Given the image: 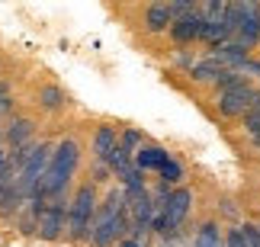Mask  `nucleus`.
Segmentation results:
<instances>
[{"instance_id": "1", "label": "nucleus", "mask_w": 260, "mask_h": 247, "mask_svg": "<svg viewBox=\"0 0 260 247\" xmlns=\"http://www.w3.org/2000/svg\"><path fill=\"white\" fill-rule=\"evenodd\" d=\"M77 161H81V151H77L74 142H61V145H58L55 154H52V164H48V173L42 177V183H39V190H36V202H42V199H48V196L61 193L64 183H68V177L74 173Z\"/></svg>"}, {"instance_id": "2", "label": "nucleus", "mask_w": 260, "mask_h": 247, "mask_svg": "<svg viewBox=\"0 0 260 247\" xmlns=\"http://www.w3.org/2000/svg\"><path fill=\"white\" fill-rule=\"evenodd\" d=\"M125 234V196L122 193H109V199L100 205L96 219H93V231L90 241L96 247H109L116 238Z\"/></svg>"}, {"instance_id": "3", "label": "nucleus", "mask_w": 260, "mask_h": 247, "mask_svg": "<svg viewBox=\"0 0 260 247\" xmlns=\"http://www.w3.org/2000/svg\"><path fill=\"white\" fill-rule=\"evenodd\" d=\"M48 164H52V151H48V145H39L36 154L29 157L23 167H19L16 190L23 193V199H29V196L36 199V190H39V183H42V177L48 173Z\"/></svg>"}, {"instance_id": "4", "label": "nucleus", "mask_w": 260, "mask_h": 247, "mask_svg": "<svg viewBox=\"0 0 260 247\" xmlns=\"http://www.w3.org/2000/svg\"><path fill=\"white\" fill-rule=\"evenodd\" d=\"M93 186H81L74 196V202H71V209H68V225H71V234L74 238H87V231H93L90 228V219H96L93 215Z\"/></svg>"}, {"instance_id": "5", "label": "nucleus", "mask_w": 260, "mask_h": 247, "mask_svg": "<svg viewBox=\"0 0 260 247\" xmlns=\"http://www.w3.org/2000/svg\"><path fill=\"white\" fill-rule=\"evenodd\" d=\"M64 222H68V215L61 205H42V209H36V231L45 241H55L64 231Z\"/></svg>"}, {"instance_id": "6", "label": "nucleus", "mask_w": 260, "mask_h": 247, "mask_svg": "<svg viewBox=\"0 0 260 247\" xmlns=\"http://www.w3.org/2000/svg\"><path fill=\"white\" fill-rule=\"evenodd\" d=\"M189 202H193V193H189V190H174V193H171V199H167V205H164V212H167V222H171V228H177V225L186 219V212H189Z\"/></svg>"}, {"instance_id": "7", "label": "nucleus", "mask_w": 260, "mask_h": 247, "mask_svg": "<svg viewBox=\"0 0 260 247\" xmlns=\"http://www.w3.org/2000/svg\"><path fill=\"white\" fill-rule=\"evenodd\" d=\"M203 16H189V19H180V23L171 26V36L177 42H193V39H203Z\"/></svg>"}, {"instance_id": "8", "label": "nucleus", "mask_w": 260, "mask_h": 247, "mask_svg": "<svg viewBox=\"0 0 260 247\" xmlns=\"http://www.w3.org/2000/svg\"><path fill=\"white\" fill-rule=\"evenodd\" d=\"M116 128H109V125H103V128H96V138H93V154L100 157V161H106L109 154L116 151Z\"/></svg>"}, {"instance_id": "9", "label": "nucleus", "mask_w": 260, "mask_h": 247, "mask_svg": "<svg viewBox=\"0 0 260 247\" xmlns=\"http://www.w3.org/2000/svg\"><path fill=\"white\" fill-rule=\"evenodd\" d=\"M148 29L151 32H164L167 26H174V16H171V7L167 4H154V7H148Z\"/></svg>"}, {"instance_id": "10", "label": "nucleus", "mask_w": 260, "mask_h": 247, "mask_svg": "<svg viewBox=\"0 0 260 247\" xmlns=\"http://www.w3.org/2000/svg\"><path fill=\"white\" fill-rule=\"evenodd\" d=\"M225 74H228V71H225V64H222V61H215V58L193 64V77H196V81H222Z\"/></svg>"}, {"instance_id": "11", "label": "nucleus", "mask_w": 260, "mask_h": 247, "mask_svg": "<svg viewBox=\"0 0 260 247\" xmlns=\"http://www.w3.org/2000/svg\"><path fill=\"white\" fill-rule=\"evenodd\" d=\"M29 138H32V122H29V119L10 122V128H7V142L13 145V151H16V148H23Z\"/></svg>"}, {"instance_id": "12", "label": "nucleus", "mask_w": 260, "mask_h": 247, "mask_svg": "<svg viewBox=\"0 0 260 247\" xmlns=\"http://www.w3.org/2000/svg\"><path fill=\"white\" fill-rule=\"evenodd\" d=\"M215 61L244 67L247 64V52H244V45H222V48H215Z\"/></svg>"}, {"instance_id": "13", "label": "nucleus", "mask_w": 260, "mask_h": 247, "mask_svg": "<svg viewBox=\"0 0 260 247\" xmlns=\"http://www.w3.org/2000/svg\"><path fill=\"white\" fill-rule=\"evenodd\" d=\"M171 161V157H167L161 148H142V151H138V157H135V167H157V170H161V167Z\"/></svg>"}, {"instance_id": "14", "label": "nucleus", "mask_w": 260, "mask_h": 247, "mask_svg": "<svg viewBox=\"0 0 260 247\" xmlns=\"http://www.w3.org/2000/svg\"><path fill=\"white\" fill-rule=\"evenodd\" d=\"M228 36H232V26H228V23H206L203 26V39H206V42H212V45H218V48L225 45Z\"/></svg>"}, {"instance_id": "15", "label": "nucleus", "mask_w": 260, "mask_h": 247, "mask_svg": "<svg viewBox=\"0 0 260 247\" xmlns=\"http://www.w3.org/2000/svg\"><path fill=\"white\" fill-rule=\"evenodd\" d=\"M193 247H225V244H222V234H218L215 225H203L199 234H196V241H193Z\"/></svg>"}, {"instance_id": "16", "label": "nucleus", "mask_w": 260, "mask_h": 247, "mask_svg": "<svg viewBox=\"0 0 260 247\" xmlns=\"http://www.w3.org/2000/svg\"><path fill=\"white\" fill-rule=\"evenodd\" d=\"M106 161H109V167H113L116 173H125V170H132V161H128V151H125L122 145H119L116 151H113V154L106 157Z\"/></svg>"}, {"instance_id": "17", "label": "nucleus", "mask_w": 260, "mask_h": 247, "mask_svg": "<svg viewBox=\"0 0 260 247\" xmlns=\"http://www.w3.org/2000/svg\"><path fill=\"white\" fill-rule=\"evenodd\" d=\"M39 103H42L45 110H58V106L64 103V93L58 90V87H45V90L39 93Z\"/></svg>"}, {"instance_id": "18", "label": "nucleus", "mask_w": 260, "mask_h": 247, "mask_svg": "<svg viewBox=\"0 0 260 247\" xmlns=\"http://www.w3.org/2000/svg\"><path fill=\"white\" fill-rule=\"evenodd\" d=\"M244 241H247V247H260V228L257 225H244Z\"/></svg>"}, {"instance_id": "19", "label": "nucleus", "mask_w": 260, "mask_h": 247, "mask_svg": "<svg viewBox=\"0 0 260 247\" xmlns=\"http://www.w3.org/2000/svg\"><path fill=\"white\" fill-rule=\"evenodd\" d=\"M244 128H247V135H251L254 142H260V113H257V116H247V119H244Z\"/></svg>"}, {"instance_id": "20", "label": "nucleus", "mask_w": 260, "mask_h": 247, "mask_svg": "<svg viewBox=\"0 0 260 247\" xmlns=\"http://www.w3.org/2000/svg\"><path fill=\"white\" fill-rule=\"evenodd\" d=\"M225 247H247V241H244V231H241V228L228 231V238H225Z\"/></svg>"}, {"instance_id": "21", "label": "nucleus", "mask_w": 260, "mask_h": 247, "mask_svg": "<svg viewBox=\"0 0 260 247\" xmlns=\"http://www.w3.org/2000/svg\"><path fill=\"white\" fill-rule=\"evenodd\" d=\"M161 177H164V180H180V164L177 161H167L161 167Z\"/></svg>"}, {"instance_id": "22", "label": "nucleus", "mask_w": 260, "mask_h": 247, "mask_svg": "<svg viewBox=\"0 0 260 247\" xmlns=\"http://www.w3.org/2000/svg\"><path fill=\"white\" fill-rule=\"evenodd\" d=\"M138 142H142V135H138V132H125V138H122V148H125V151H132V148H135Z\"/></svg>"}, {"instance_id": "23", "label": "nucleus", "mask_w": 260, "mask_h": 247, "mask_svg": "<svg viewBox=\"0 0 260 247\" xmlns=\"http://www.w3.org/2000/svg\"><path fill=\"white\" fill-rule=\"evenodd\" d=\"M122 247H145V241H125Z\"/></svg>"}, {"instance_id": "24", "label": "nucleus", "mask_w": 260, "mask_h": 247, "mask_svg": "<svg viewBox=\"0 0 260 247\" xmlns=\"http://www.w3.org/2000/svg\"><path fill=\"white\" fill-rule=\"evenodd\" d=\"M257 148H260V142H257Z\"/></svg>"}]
</instances>
